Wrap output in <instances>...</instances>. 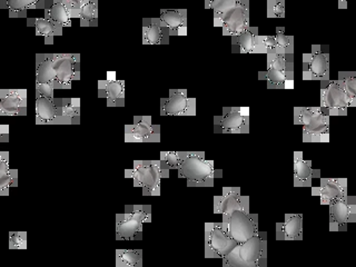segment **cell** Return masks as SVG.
Returning a JSON list of instances; mask_svg holds the SVG:
<instances>
[{
  "label": "cell",
  "instance_id": "48",
  "mask_svg": "<svg viewBox=\"0 0 356 267\" xmlns=\"http://www.w3.org/2000/svg\"><path fill=\"white\" fill-rule=\"evenodd\" d=\"M355 224H356V222H355Z\"/></svg>",
  "mask_w": 356,
  "mask_h": 267
},
{
  "label": "cell",
  "instance_id": "21",
  "mask_svg": "<svg viewBox=\"0 0 356 267\" xmlns=\"http://www.w3.org/2000/svg\"><path fill=\"white\" fill-rule=\"evenodd\" d=\"M98 97L106 98L107 107L125 106V81L107 78L98 81Z\"/></svg>",
  "mask_w": 356,
  "mask_h": 267
},
{
  "label": "cell",
  "instance_id": "26",
  "mask_svg": "<svg viewBox=\"0 0 356 267\" xmlns=\"http://www.w3.org/2000/svg\"><path fill=\"white\" fill-rule=\"evenodd\" d=\"M47 0H0V7L8 9L10 18H26L29 9H44Z\"/></svg>",
  "mask_w": 356,
  "mask_h": 267
},
{
  "label": "cell",
  "instance_id": "42",
  "mask_svg": "<svg viewBox=\"0 0 356 267\" xmlns=\"http://www.w3.org/2000/svg\"><path fill=\"white\" fill-rule=\"evenodd\" d=\"M259 47L261 54H267L270 50L277 48L275 36H259Z\"/></svg>",
  "mask_w": 356,
  "mask_h": 267
},
{
  "label": "cell",
  "instance_id": "7",
  "mask_svg": "<svg viewBox=\"0 0 356 267\" xmlns=\"http://www.w3.org/2000/svg\"><path fill=\"white\" fill-rule=\"evenodd\" d=\"M222 217V225L237 244L248 241L259 232V215L250 214V211L236 209Z\"/></svg>",
  "mask_w": 356,
  "mask_h": 267
},
{
  "label": "cell",
  "instance_id": "40",
  "mask_svg": "<svg viewBox=\"0 0 356 267\" xmlns=\"http://www.w3.org/2000/svg\"><path fill=\"white\" fill-rule=\"evenodd\" d=\"M267 17L268 18H284L285 17V1L284 0H268L267 1Z\"/></svg>",
  "mask_w": 356,
  "mask_h": 267
},
{
  "label": "cell",
  "instance_id": "5",
  "mask_svg": "<svg viewBox=\"0 0 356 267\" xmlns=\"http://www.w3.org/2000/svg\"><path fill=\"white\" fill-rule=\"evenodd\" d=\"M152 220V206L127 205L125 211L116 214L117 241L139 239L146 222Z\"/></svg>",
  "mask_w": 356,
  "mask_h": 267
},
{
  "label": "cell",
  "instance_id": "29",
  "mask_svg": "<svg viewBox=\"0 0 356 267\" xmlns=\"http://www.w3.org/2000/svg\"><path fill=\"white\" fill-rule=\"evenodd\" d=\"M261 81H266L268 89H293L294 78L289 77L285 70L277 68H267L265 72H259Z\"/></svg>",
  "mask_w": 356,
  "mask_h": 267
},
{
  "label": "cell",
  "instance_id": "16",
  "mask_svg": "<svg viewBox=\"0 0 356 267\" xmlns=\"http://www.w3.org/2000/svg\"><path fill=\"white\" fill-rule=\"evenodd\" d=\"M35 122L37 125H64L61 117L60 98L36 95Z\"/></svg>",
  "mask_w": 356,
  "mask_h": 267
},
{
  "label": "cell",
  "instance_id": "8",
  "mask_svg": "<svg viewBox=\"0 0 356 267\" xmlns=\"http://www.w3.org/2000/svg\"><path fill=\"white\" fill-rule=\"evenodd\" d=\"M330 51L327 46L313 44L312 51L303 55L304 81H320L326 83L331 79Z\"/></svg>",
  "mask_w": 356,
  "mask_h": 267
},
{
  "label": "cell",
  "instance_id": "27",
  "mask_svg": "<svg viewBox=\"0 0 356 267\" xmlns=\"http://www.w3.org/2000/svg\"><path fill=\"white\" fill-rule=\"evenodd\" d=\"M44 11V18L55 22L56 25L63 28L72 26V15L63 0H47Z\"/></svg>",
  "mask_w": 356,
  "mask_h": 267
},
{
  "label": "cell",
  "instance_id": "32",
  "mask_svg": "<svg viewBox=\"0 0 356 267\" xmlns=\"http://www.w3.org/2000/svg\"><path fill=\"white\" fill-rule=\"evenodd\" d=\"M61 117L64 125H79L81 122V99L60 98Z\"/></svg>",
  "mask_w": 356,
  "mask_h": 267
},
{
  "label": "cell",
  "instance_id": "15",
  "mask_svg": "<svg viewBox=\"0 0 356 267\" xmlns=\"http://www.w3.org/2000/svg\"><path fill=\"white\" fill-rule=\"evenodd\" d=\"M216 27H222L224 36H235L250 27V1L239 0L236 7L228 13Z\"/></svg>",
  "mask_w": 356,
  "mask_h": 267
},
{
  "label": "cell",
  "instance_id": "1",
  "mask_svg": "<svg viewBox=\"0 0 356 267\" xmlns=\"http://www.w3.org/2000/svg\"><path fill=\"white\" fill-rule=\"evenodd\" d=\"M181 155L178 175L188 187H213L215 179L222 175V170L215 168L214 161L206 159L204 152H181Z\"/></svg>",
  "mask_w": 356,
  "mask_h": 267
},
{
  "label": "cell",
  "instance_id": "17",
  "mask_svg": "<svg viewBox=\"0 0 356 267\" xmlns=\"http://www.w3.org/2000/svg\"><path fill=\"white\" fill-rule=\"evenodd\" d=\"M236 209L250 211V197L243 196L239 187H224L222 195L214 197L215 214L222 216Z\"/></svg>",
  "mask_w": 356,
  "mask_h": 267
},
{
  "label": "cell",
  "instance_id": "28",
  "mask_svg": "<svg viewBox=\"0 0 356 267\" xmlns=\"http://www.w3.org/2000/svg\"><path fill=\"white\" fill-rule=\"evenodd\" d=\"M18 186V170H13L8 152L0 157V196H8L11 187Z\"/></svg>",
  "mask_w": 356,
  "mask_h": 267
},
{
  "label": "cell",
  "instance_id": "23",
  "mask_svg": "<svg viewBox=\"0 0 356 267\" xmlns=\"http://www.w3.org/2000/svg\"><path fill=\"white\" fill-rule=\"evenodd\" d=\"M313 178H321V170H314L312 161L304 159L302 152H295L294 186L312 187Z\"/></svg>",
  "mask_w": 356,
  "mask_h": 267
},
{
  "label": "cell",
  "instance_id": "46",
  "mask_svg": "<svg viewBox=\"0 0 356 267\" xmlns=\"http://www.w3.org/2000/svg\"><path fill=\"white\" fill-rule=\"evenodd\" d=\"M211 0H205V8H209V5L211 3Z\"/></svg>",
  "mask_w": 356,
  "mask_h": 267
},
{
  "label": "cell",
  "instance_id": "14",
  "mask_svg": "<svg viewBox=\"0 0 356 267\" xmlns=\"http://www.w3.org/2000/svg\"><path fill=\"white\" fill-rule=\"evenodd\" d=\"M126 143H159L161 126L153 124L150 116H135L133 124L125 126Z\"/></svg>",
  "mask_w": 356,
  "mask_h": 267
},
{
  "label": "cell",
  "instance_id": "2",
  "mask_svg": "<svg viewBox=\"0 0 356 267\" xmlns=\"http://www.w3.org/2000/svg\"><path fill=\"white\" fill-rule=\"evenodd\" d=\"M266 234L261 232L239 243L222 257V266L225 267H266Z\"/></svg>",
  "mask_w": 356,
  "mask_h": 267
},
{
  "label": "cell",
  "instance_id": "10",
  "mask_svg": "<svg viewBox=\"0 0 356 267\" xmlns=\"http://www.w3.org/2000/svg\"><path fill=\"white\" fill-rule=\"evenodd\" d=\"M55 89H70L72 83L81 79V55L79 54H55Z\"/></svg>",
  "mask_w": 356,
  "mask_h": 267
},
{
  "label": "cell",
  "instance_id": "31",
  "mask_svg": "<svg viewBox=\"0 0 356 267\" xmlns=\"http://www.w3.org/2000/svg\"><path fill=\"white\" fill-rule=\"evenodd\" d=\"M55 54H37L36 55V83H55V68H54Z\"/></svg>",
  "mask_w": 356,
  "mask_h": 267
},
{
  "label": "cell",
  "instance_id": "33",
  "mask_svg": "<svg viewBox=\"0 0 356 267\" xmlns=\"http://www.w3.org/2000/svg\"><path fill=\"white\" fill-rule=\"evenodd\" d=\"M117 267H142L143 250H116Z\"/></svg>",
  "mask_w": 356,
  "mask_h": 267
},
{
  "label": "cell",
  "instance_id": "18",
  "mask_svg": "<svg viewBox=\"0 0 356 267\" xmlns=\"http://www.w3.org/2000/svg\"><path fill=\"white\" fill-rule=\"evenodd\" d=\"M27 111V89H1L0 90V115L26 116Z\"/></svg>",
  "mask_w": 356,
  "mask_h": 267
},
{
  "label": "cell",
  "instance_id": "34",
  "mask_svg": "<svg viewBox=\"0 0 356 267\" xmlns=\"http://www.w3.org/2000/svg\"><path fill=\"white\" fill-rule=\"evenodd\" d=\"M81 27H96L98 25V1L89 0L88 3L81 7L79 15Z\"/></svg>",
  "mask_w": 356,
  "mask_h": 267
},
{
  "label": "cell",
  "instance_id": "22",
  "mask_svg": "<svg viewBox=\"0 0 356 267\" xmlns=\"http://www.w3.org/2000/svg\"><path fill=\"white\" fill-rule=\"evenodd\" d=\"M277 241H303V216L286 214L284 222L276 224Z\"/></svg>",
  "mask_w": 356,
  "mask_h": 267
},
{
  "label": "cell",
  "instance_id": "44",
  "mask_svg": "<svg viewBox=\"0 0 356 267\" xmlns=\"http://www.w3.org/2000/svg\"><path fill=\"white\" fill-rule=\"evenodd\" d=\"M9 135H10V129L8 125H0V146L3 143L9 142Z\"/></svg>",
  "mask_w": 356,
  "mask_h": 267
},
{
  "label": "cell",
  "instance_id": "47",
  "mask_svg": "<svg viewBox=\"0 0 356 267\" xmlns=\"http://www.w3.org/2000/svg\"><path fill=\"white\" fill-rule=\"evenodd\" d=\"M3 156V150H1V148H0V157Z\"/></svg>",
  "mask_w": 356,
  "mask_h": 267
},
{
  "label": "cell",
  "instance_id": "3",
  "mask_svg": "<svg viewBox=\"0 0 356 267\" xmlns=\"http://www.w3.org/2000/svg\"><path fill=\"white\" fill-rule=\"evenodd\" d=\"M134 186L142 189L144 196H161L163 178L170 177V170L159 161H134L133 168L125 170Z\"/></svg>",
  "mask_w": 356,
  "mask_h": 267
},
{
  "label": "cell",
  "instance_id": "9",
  "mask_svg": "<svg viewBox=\"0 0 356 267\" xmlns=\"http://www.w3.org/2000/svg\"><path fill=\"white\" fill-rule=\"evenodd\" d=\"M236 245L237 243L229 236V234L222 225V222H206V259H222Z\"/></svg>",
  "mask_w": 356,
  "mask_h": 267
},
{
  "label": "cell",
  "instance_id": "11",
  "mask_svg": "<svg viewBox=\"0 0 356 267\" xmlns=\"http://www.w3.org/2000/svg\"><path fill=\"white\" fill-rule=\"evenodd\" d=\"M214 128L220 134L250 133V109L248 107H224L222 114L214 117Z\"/></svg>",
  "mask_w": 356,
  "mask_h": 267
},
{
  "label": "cell",
  "instance_id": "12",
  "mask_svg": "<svg viewBox=\"0 0 356 267\" xmlns=\"http://www.w3.org/2000/svg\"><path fill=\"white\" fill-rule=\"evenodd\" d=\"M330 231L346 232L350 222H356V197L346 195L330 204Z\"/></svg>",
  "mask_w": 356,
  "mask_h": 267
},
{
  "label": "cell",
  "instance_id": "6",
  "mask_svg": "<svg viewBox=\"0 0 356 267\" xmlns=\"http://www.w3.org/2000/svg\"><path fill=\"white\" fill-rule=\"evenodd\" d=\"M355 106L356 98L346 92L339 79L321 83L320 107L328 116H346L348 108Z\"/></svg>",
  "mask_w": 356,
  "mask_h": 267
},
{
  "label": "cell",
  "instance_id": "20",
  "mask_svg": "<svg viewBox=\"0 0 356 267\" xmlns=\"http://www.w3.org/2000/svg\"><path fill=\"white\" fill-rule=\"evenodd\" d=\"M172 33L161 18H144L143 19V44L148 46H159L170 42Z\"/></svg>",
  "mask_w": 356,
  "mask_h": 267
},
{
  "label": "cell",
  "instance_id": "4",
  "mask_svg": "<svg viewBox=\"0 0 356 267\" xmlns=\"http://www.w3.org/2000/svg\"><path fill=\"white\" fill-rule=\"evenodd\" d=\"M294 124L303 127L304 143L330 142V116L321 107H295Z\"/></svg>",
  "mask_w": 356,
  "mask_h": 267
},
{
  "label": "cell",
  "instance_id": "25",
  "mask_svg": "<svg viewBox=\"0 0 356 267\" xmlns=\"http://www.w3.org/2000/svg\"><path fill=\"white\" fill-rule=\"evenodd\" d=\"M161 22L170 29L172 36H186L187 35V10L175 9V10H163L161 14Z\"/></svg>",
  "mask_w": 356,
  "mask_h": 267
},
{
  "label": "cell",
  "instance_id": "43",
  "mask_svg": "<svg viewBox=\"0 0 356 267\" xmlns=\"http://www.w3.org/2000/svg\"><path fill=\"white\" fill-rule=\"evenodd\" d=\"M55 90V87L53 85H49V83H36V95L54 97Z\"/></svg>",
  "mask_w": 356,
  "mask_h": 267
},
{
  "label": "cell",
  "instance_id": "35",
  "mask_svg": "<svg viewBox=\"0 0 356 267\" xmlns=\"http://www.w3.org/2000/svg\"><path fill=\"white\" fill-rule=\"evenodd\" d=\"M239 3V0H211V3L209 5V8L213 10L214 14V25H218V22L228 14L231 13L237 3Z\"/></svg>",
  "mask_w": 356,
  "mask_h": 267
},
{
  "label": "cell",
  "instance_id": "39",
  "mask_svg": "<svg viewBox=\"0 0 356 267\" xmlns=\"http://www.w3.org/2000/svg\"><path fill=\"white\" fill-rule=\"evenodd\" d=\"M9 250H27V233L10 232L9 233Z\"/></svg>",
  "mask_w": 356,
  "mask_h": 267
},
{
  "label": "cell",
  "instance_id": "38",
  "mask_svg": "<svg viewBox=\"0 0 356 267\" xmlns=\"http://www.w3.org/2000/svg\"><path fill=\"white\" fill-rule=\"evenodd\" d=\"M277 47L287 54H294V37L289 36L280 28L275 35Z\"/></svg>",
  "mask_w": 356,
  "mask_h": 267
},
{
  "label": "cell",
  "instance_id": "30",
  "mask_svg": "<svg viewBox=\"0 0 356 267\" xmlns=\"http://www.w3.org/2000/svg\"><path fill=\"white\" fill-rule=\"evenodd\" d=\"M28 26H33L36 31L37 36H42L44 39V44H54V39L56 36L63 35L61 26L56 25L55 22H50L47 18H27Z\"/></svg>",
  "mask_w": 356,
  "mask_h": 267
},
{
  "label": "cell",
  "instance_id": "19",
  "mask_svg": "<svg viewBox=\"0 0 356 267\" xmlns=\"http://www.w3.org/2000/svg\"><path fill=\"white\" fill-rule=\"evenodd\" d=\"M312 195L318 196L322 205H330L334 200L348 195L346 178H321L318 187H312Z\"/></svg>",
  "mask_w": 356,
  "mask_h": 267
},
{
  "label": "cell",
  "instance_id": "45",
  "mask_svg": "<svg viewBox=\"0 0 356 267\" xmlns=\"http://www.w3.org/2000/svg\"><path fill=\"white\" fill-rule=\"evenodd\" d=\"M337 3H339V7L341 9H344L348 7V3L350 0H337Z\"/></svg>",
  "mask_w": 356,
  "mask_h": 267
},
{
  "label": "cell",
  "instance_id": "37",
  "mask_svg": "<svg viewBox=\"0 0 356 267\" xmlns=\"http://www.w3.org/2000/svg\"><path fill=\"white\" fill-rule=\"evenodd\" d=\"M346 92L356 98V72H339V78Z\"/></svg>",
  "mask_w": 356,
  "mask_h": 267
},
{
  "label": "cell",
  "instance_id": "24",
  "mask_svg": "<svg viewBox=\"0 0 356 267\" xmlns=\"http://www.w3.org/2000/svg\"><path fill=\"white\" fill-rule=\"evenodd\" d=\"M232 48L234 53L238 54H261L259 47V29L256 27H248L242 33L232 36Z\"/></svg>",
  "mask_w": 356,
  "mask_h": 267
},
{
  "label": "cell",
  "instance_id": "41",
  "mask_svg": "<svg viewBox=\"0 0 356 267\" xmlns=\"http://www.w3.org/2000/svg\"><path fill=\"white\" fill-rule=\"evenodd\" d=\"M88 1L89 0H63V3L66 5L67 9L70 10L72 18H78L81 7Z\"/></svg>",
  "mask_w": 356,
  "mask_h": 267
},
{
  "label": "cell",
  "instance_id": "36",
  "mask_svg": "<svg viewBox=\"0 0 356 267\" xmlns=\"http://www.w3.org/2000/svg\"><path fill=\"white\" fill-rule=\"evenodd\" d=\"M161 161L167 170H178L183 161L181 152H161Z\"/></svg>",
  "mask_w": 356,
  "mask_h": 267
},
{
  "label": "cell",
  "instance_id": "13",
  "mask_svg": "<svg viewBox=\"0 0 356 267\" xmlns=\"http://www.w3.org/2000/svg\"><path fill=\"white\" fill-rule=\"evenodd\" d=\"M161 116H195L196 99L188 97L186 89H170L168 97L161 99Z\"/></svg>",
  "mask_w": 356,
  "mask_h": 267
}]
</instances>
